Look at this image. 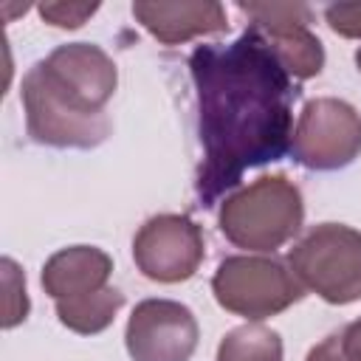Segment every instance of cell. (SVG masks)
<instances>
[{"instance_id":"1","label":"cell","mask_w":361,"mask_h":361,"mask_svg":"<svg viewBox=\"0 0 361 361\" xmlns=\"http://www.w3.org/2000/svg\"><path fill=\"white\" fill-rule=\"evenodd\" d=\"M189 73L203 147L195 195L209 209L243 180L245 169L290 152L299 87L257 25H248L234 42L197 45Z\"/></svg>"},{"instance_id":"2","label":"cell","mask_w":361,"mask_h":361,"mask_svg":"<svg viewBox=\"0 0 361 361\" xmlns=\"http://www.w3.org/2000/svg\"><path fill=\"white\" fill-rule=\"evenodd\" d=\"M305 220L302 192L285 175H262L228 195L220 206V234L245 251H274L285 245Z\"/></svg>"},{"instance_id":"3","label":"cell","mask_w":361,"mask_h":361,"mask_svg":"<svg viewBox=\"0 0 361 361\" xmlns=\"http://www.w3.org/2000/svg\"><path fill=\"white\" fill-rule=\"evenodd\" d=\"M288 265L305 290L330 305L361 299V231L344 223L307 228L288 251Z\"/></svg>"},{"instance_id":"4","label":"cell","mask_w":361,"mask_h":361,"mask_svg":"<svg viewBox=\"0 0 361 361\" xmlns=\"http://www.w3.org/2000/svg\"><path fill=\"white\" fill-rule=\"evenodd\" d=\"M212 293L223 310L259 322L296 305L305 296V288L296 274L274 257L234 254L217 265Z\"/></svg>"},{"instance_id":"5","label":"cell","mask_w":361,"mask_h":361,"mask_svg":"<svg viewBox=\"0 0 361 361\" xmlns=\"http://www.w3.org/2000/svg\"><path fill=\"white\" fill-rule=\"evenodd\" d=\"M20 99L25 110V130L31 141L56 149H93L110 135L107 113H85L73 107L51 82L42 59L34 62L20 85Z\"/></svg>"},{"instance_id":"6","label":"cell","mask_w":361,"mask_h":361,"mask_svg":"<svg viewBox=\"0 0 361 361\" xmlns=\"http://www.w3.org/2000/svg\"><path fill=\"white\" fill-rule=\"evenodd\" d=\"M290 155L299 166L336 172L361 155V113L333 96L310 99L293 127Z\"/></svg>"},{"instance_id":"7","label":"cell","mask_w":361,"mask_h":361,"mask_svg":"<svg viewBox=\"0 0 361 361\" xmlns=\"http://www.w3.org/2000/svg\"><path fill=\"white\" fill-rule=\"evenodd\" d=\"M203 257V231L186 214H155L133 237V259L152 282L175 285L192 279Z\"/></svg>"},{"instance_id":"8","label":"cell","mask_w":361,"mask_h":361,"mask_svg":"<svg viewBox=\"0 0 361 361\" xmlns=\"http://www.w3.org/2000/svg\"><path fill=\"white\" fill-rule=\"evenodd\" d=\"M197 319L175 299H144L133 307L124 344L133 361H189L197 350Z\"/></svg>"},{"instance_id":"9","label":"cell","mask_w":361,"mask_h":361,"mask_svg":"<svg viewBox=\"0 0 361 361\" xmlns=\"http://www.w3.org/2000/svg\"><path fill=\"white\" fill-rule=\"evenodd\" d=\"M42 68L73 107L93 116L104 113L118 85L116 62L93 42L59 45L42 59Z\"/></svg>"},{"instance_id":"10","label":"cell","mask_w":361,"mask_h":361,"mask_svg":"<svg viewBox=\"0 0 361 361\" xmlns=\"http://www.w3.org/2000/svg\"><path fill=\"white\" fill-rule=\"evenodd\" d=\"M113 259L96 245H68L51 254L42 265V288L54 302H73L99 293L110 285Z\"/></svg>"},{"instance_id":"11","label":"cell","mask_w":361,"mask_h":361,"mask_svg":"<svg viewBox=\"0 0 361 361\" xmlns=\"http://www.w3.org/2000/svg\"><path fill=\"white\" fill-rule=\"evenodd\" d=\"M133 17L164 45L189 42L206 34L228 31V14L223 3H133Z\"/></svg>"},{"instance_id":"12","label":"cell","mask_w":361,"mask_h":361,"mask_svg":"<svg viewBox=\"0 0 361 361\" xmlns=\"http://www.w3.org/2000/svg\"><path fill=\"white\" fill-rule=\"evenodd\" d=\"M121 305H124V293L113 285H107L99 293L73 299V302H54L56 319L79 336H96V333L107 330L113 324L116 313L121 310Z\"/></svg>"},{"instance_id":"13","label":"cell","mask_w":361,"mask_h":361,"mask_svg":"<svg viewBox=\"0 0 361 361\" xmlns=\"http://www.w3.org/2000/svg\"><path fill=\"white\" fill-rule=\"evenodd\" d=\"M265 39H268L271 51L276 54V59L282 62V68L296 82L322 73L324 45L316 34H310V28H293V31H285V34H265Z\"/></svg>"},{"instance_id":"14","label":"cell","mask_w":361,"mask_h":361,"mask_svg":"<svg viewBox=\"0 0 361 361\" xmlns=\"http://www.w3.org/2000/svg\"><path fill=\"white\" fill-rule=\"evenodd\" d=\"M214 361H282V336L265 324H240L220 338Z\"/></svg>"},{"instance_id":"15","label":"cell","mask_w":361,"mask_h":361,"mask_svg":"<svg viewBox=\"0 0 361 361\" xmlns=\"http://www.w3.org/2000/svg\"><path fill=\"white\" fill-rule=\"evenodd\" d=\"M243 14H248L259 31L285 34L293 28H307L313 23V8L305 3H237Z\"/></svg>"},{"instance_id":"16","label":"cell","mask_w":361,"mask_h":361,"mask_svg":"<svg viewBox=\"0 0 361 361\" xmlns=\"http://www.w3.org/2000/svg\"><path fill=\"white\" fill-rule=\"evenodd\" d=\"M3 288H6V302H3V327L11 330L28 316V296H25V276L17 268L11 257L3 259Z\"/></svg>"},{"instance_id":"17","label":"cell","mask_w":361,"mask_h":361,"mask_svg":"<svg viewBox=\"0 0 361 361\" xmlns=\"http://www.w3.org/2000/svg\"><path fill=\"white\" fill-rule=\"evenodd\" d=\"M37 11L54 28H79L99 11V3H42Z\"/></svg>"},{"instance_id":"18","label":"cell","mask_w":361,"mask_h":361,"mask_svg":"<svg viewBox=\"0 0 361 361\" xmlns=\"http://www.w3.org/2000/svg\"><path fill=\"white\" fill-rule=\"evenodd\" d=\"M327 25L347 39H361V3H333L324 8Z\"/></svg>"},{"instance_id":"19","label":"cell","mask_w":361,"mask_h":361,"mask_svg":"<svg viewBox=\"0 0 361 361\" xmlns=\"http://www.w3.org/2000/svg\"><path fill=\"white\" fill-rule=\"evenodd\" d=\"M305 361H350L347 358V353H344V341H341V333L336 330V333H330V336H324L310 353H307V358Z\"/></svg>"},{"instance_id":"20","label":"cell","mask_w":361,"mask_h":361,"mask_svg":"<svg viewBox=\"0 0 361 361\" xmlns=\"http://www.w3.org/2000/svg\"><path fill=\"white\" fill-rule=\"evenodd\" d=\"M338 333H341L347 358H350V361H361V316H358L355 322H350L347 327H341Z\"/></svg>"},{"instance_id":"21","label":"cell","mask_w":361,"mask_h":361,"mask_svg":"<svg viewBox=\"0 0 361 361\" xmlns=\"http://www.w3.org/2000/svg\"><path fill=\"white\" fill-rule=\"evenodd\" d=\"M355 65H358V71H361V48L355 51Z\"/></svg>"}]
</instances>
